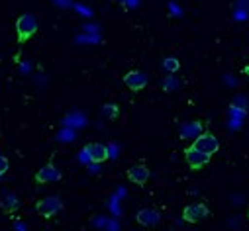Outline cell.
<instances>
[{"label": "cell", "instance_id": "4", "mask_svg": "<svg viewBox=\"0 0 249 231\" xmlns=\"http://www.w3.org/2000/svg\"><path fill=\"white\" fill-rule=\"evenodd\" d=\"M210 215V208L204 202H195L189 204L182 210V219L189 221V223H200L202 219H206Z\"/></svg>", "mask_w": 249, "mask_h": 231}, {"label": "cell", "instance_id": "11", "mask_svg": "<svg viewBox=\"0 0 249 231\" xmlns=\"http://www.w3.org/2000/svg\"><path fill=\"white\" fill-rule=\"evenodd\" d=\"M202 132H204V128H202L200 122H189V124H184V126L180 128V139H191V141H195Z\"/></svg>", "mask_w": 249, "mask_h": 231}, {"label": "cell", "instance_id": "16", "mask_svg": "<svg viewBox=\"0 0 249 231\" xmlns=\"http://www.w3.org/2000/svg\"><path fill=\"white\" fill-rule=\"evenodd\" d=\"M8 168H10V161H8V157L0 155V177H4L6 172H8Z\"/></svg>", "mask_w": 249, "mask_h": 231}, {"label": "cell", "instance_id": "2", "mask_svg": "<svg viewBox=\"0 0 249 231\" xmlns=\"http://www.w3.org/2000/svg\"><path fill=\"white\" fill-rule=\"evenodd\" d=\"M61 210H63V202H61L59 196H45V198H41V200L36 202V212L41 217H45V219L57 215Z\"/></svg>", "mask_w": 249, "mask_h": 231}, {"label": "cell", "instance_id": "6", "mask_svg": "<svg viewBox=\"0 0 249 231\" xmlns=\"http://www.w3.org/2000/svg\"><path fill=\"white\" fill-rule=\"evenodd\" d=\"M83 155H85L90 163H94V165H102V163H106V161L110 159V151H108V147H106L104 143H89V145L85 147Z\"/></svg>", "mask_w": 249, "mask_h": 231}, {"label": "cell", "instance_id": "5", "mask_svg": "<svg viewBox=\"0 0 249 231\" xmlns=\"http://www.w3.org/2000/svg\"><path fill=\"white\" fill-rule=\"evenodd\" d=\"M193 147H196L198 151H202V153H206V155L212 157L214 153L220 151V141H218V137H216L214 133L202 132V133L193 141Z\"/></svg>", "mask_w": 249, "mask_h": 231}, {"label": "cell", "instance_id": "18", "mask_svg": "<svg viewBox=\"0 0 249 231\" xmlns=\"http://www.w3.org/2000/svg\"><path fill=\"white\" fill-rule=\"evenodd\" d=\"M243 75H247V77H249V65H245V67H243Z\"/></svg>", "mask_w": 249, "mask_h": 231}, {"label": "cell", "instance_id": "13", "mask_svg": "<svg viewBox=\"0 0 249 231\" xmlns=\"http://www.w3.org/2000/svg\"><path fill=\"white\" fill-rule=\"evenodd\" d=\"M230 110H235V112H241V114H247L249 110V98L243 96V94H237L231 98L230 102Z\"/></svg>", "mask_w": 249, "mask_h": 231}, {"label": "cell", "instance_id": "19", "mask_svg": "<svg viewBox=\"0 0 249 231\" xmlns=\"http://www.w3.org/2000/svg\"><path fill=\"white\" fill-rule=\"evenodd\" d=\"M247 219H249V212H247Z\"/></svg>", "mask_w": 249, "mask_h": 231}, {"label": "cell", "instance_id": "17", "mask_svg": "<svg viewBox=\"0 0 249 231\" xmlns=\"http://www.w3.org/2000/svg\"><path fill=\"white\" fill-rule=\"evenodd\" d=\"M120 4H124L128 10H134V8H138V4H140V0H120Z\"/></svg>", "mask_w": 249, "mask_h": 231}, {"label": "cell", "instance_id": "14", "mask_svg": "<svg viewBox=\"0 0 249 231\" xmlns=\"http://www.w3.org/2000/svg\"><path fill=\"white\" fill-rule=\"evenodd\" d=\"M100 114L104 116L106 120H118L120 118V106L118 104H104L102 108H100Z\"/></svg>", "mask_w": 249, "mask_h": 231}, {"label": "cell", "instance_id": "9", "mask_svg": "<svg viewBox=\"0 0 249 231\" xmlns=\"http://www.w3.org/2000/svg\"><path fill=\"white\" fill-rule=\"evenodd\" d=\"M124 84L132 92H142L147 86V77L142 71H128L124 75Z\"/></svg>", "mask_w": 249, "mask_h": 231}, {"label": "cell", "instance_id": "1", "mask_svg": "<svg viewBox=\"0 0 249 231\" xmlns=\"http://www.w3.org/2000/svg\"><path fill=\"white\" fill-rule=\"evenodd\" d=\"M14 30H16V39H18V43L24 45L26 41H30V39L37 33V30H39L37 18H36L34 14H30V12L20 14L18 20H16V24H14Z\"/></svg>", "mask_w": 249, "mask_h": 231}, {"label": "cell", "instance_id": "10", "mask_svg": "<svg viewBox=\"0 0 249 231\" xmlns=\"http://www.w3.org/2000/svg\"><path fill=\"white\" fill-rule=\"evenodd\" d=\"M136 221L142 225V227H147V229H153L161 223V214L157 210H151V208H143L136 214Z\"/></svg>", "mask_w": 249, "mask_h": 231}, {"label": "cell", "instance_id": "7", "mask_svg": "<svg viewBox=\"0 0 249 231\" xmlns=\"http://www.w3.org/2000/svg\"><path fill=\"white\" fill-rule=\"evenodd\" d=\"M34 181L37 182V184H49V182H59L61 181V170L53 165V163H47V165H43L37 172H36V177H34Z\"/></svg>", "mask_w": 249, "mask_h": 231}, {"label": "cell", "instance_id": "15", "mask_svg": "<svg viewBox=\"0 0 249 231\" xmlns=\"http://www.w3.org/2000/svg\"><path fill=\"white\" fill-rule=\"evenodd\" d=\"M161 67H163L165 73H171L173 75V73H177L180 69V61L177 59V57H167V59H163Z\"/></svg>", "mask_w": 249, "mask_h": 231}, {"label": "cell", "instance_id": "3", "mask_svg": "<svg viewBox=\"0 0 249 231\" xmlns=\"http://www.w3.org/2000/svg\"><path fill=\"white\" fill-rule=\"evenodd\" d=\"M210 155H206V153H202V151H198L196 147H193V145H189L184 149V161H186V165H189V168L191 170H195V172H198V170H202L208 163H210Z\"/></svg>", "mask_w": 249, "mask_h": 231}, {"label": "cell", "instance_id": "12", "mask_svg": "<svg viewBox=\"0 0 249 231\" xmlns=\"http://www.w3.org/2000/svg\"><path fill=\"white\" fill-rule=\"evenodd\" d=\"M0 208H2L4 214H14L18 208H20V200L14 192H6L2 194V198H0Z\"/></svg>", "mask_w": 249, "mask_h": 231}, {"label": "cell", "instance_id": "8", "mask_svg": "<svg viewBox=\"0 0 249 231\" xmlns=\"http://www.w3.org/2000/svg\"><path fill=\"white\" fill-rule=\"evenodd\" d=\"M126 177H128V181L134 182L136 186H145L147 181H149V177H151V172H149V168L142 163V165L130 166V168L126 170Z\"/></svg>", "mask_w": 249, "mask_h": 231}]
</instances>
